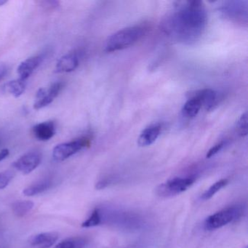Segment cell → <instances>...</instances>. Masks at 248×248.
I'll return each mask as SVG.
<instances>
[{
	"label": "cell",
	"instance_id": "25",
	"mask_svg": "<svg viewBox=\"0 0 248 248\" xmlns=\"http://www.w3.org/2000/svg\"><path fill=\"white\" fill-rule=\"evenodd\" d=\"M6 67L5 66H0V79H2L5 77V75H6Z\"/></svg>",
	"mask_w": 248,
	"mask_h": 248
},
{
	"label": "cell",
	"instance_id": "22",
	"mask_svg": "<svg viewBox=\"0 0 248 248\" xmlns=\"http://www.w3.org/2000/svg\"><path fill=\"white\" fill-rule=\"evenodd\" d=\"M15 177V172L12 170L3 171L0 172V189H4L9 185Z\"/></svg>",
	"mask_w": 248,
	"mask_h": 248
},
{
	"label": "cell",
	"instance_id": "16",
	"mask_svg": "<svg viewBox=\"0 0 248 248\" xmlns=\"http://www.w3.org/2000/svg\"><path fill=\"white\" fill-rule=\"evenodd\" d=\"M202 104L196 98H189L182 108L183 116L186 118L191 119L195 117L201 109Z\"/></svg>",
	"mask_w": 248,
	"mask_h": 248
},
{
	"label": "cell",
	"instance_id": "10",
	"mask_svg": "<svg viewBox=\"0 0 248 248\" xmlns=\"http://www.w3.org/2000/svg\"><path fill=\"white\" fill-rule=\"evenodd\" d=\"M56 124L54 122L47 121L39 123L33 127L32 133L34 137L42 141L50 140L56 134Z\"/></svg>",
	"mask_w": 248,
	"mask_h": 248
},
{
	"label": "cell",
	"instance_id": "13",
	"mask_svg": "<svg viewBox=\"0 0 248 248\" xmlns=\"http://www.w3.org/2000/svg\"><path fill=\"white\" fill-rule=\"evenodd\" d=\"M161 133V127L159 124L150 126L140 133L138 139V144L140 147L150 146L156 141Z\"/></svg>",
	"mask_w": 248,
	"mask_h": 248
},
{
	"label": "cell",
	"instance_id": "24",
	"mask_svg": "<svg viewBox=\"0 0 248 248\" xmlns=\"http://www.w3.org/2000/svg\"><path fill=\"white\" fill-rule=\"evenodd\" d=\"M10 155V151L8 149H3L0 152V162L6 159Z\"/></svg>",
	"mask_w": 248,
	"mask_h": 248
},
{
	"label": "cell",
	"instance_id": "23",
	"mask_svg": "<svg viewBox=\"0 0 248 248\" xmlns=\"http://www.w3.org/2000/svg\"><path fill=\"white\" fill-rule=\"evenodd\" d=\"M224 142L222 141L215 145L214 146H213V147L208 151V152L207 153V155H206V157L210 158L212 157V156H215L216 154L218 153V152L223 149V146H224Z\"/></svg>",
	"mask_w": 248,
	"mask_h": 248
},
{
	"label": "cell",
	"instance_id": "2",
	"mask_svg": "<svg viewBox=\"0 0 248 248\" xmlns=\"http://www.w3.org/2000/svg\"><path fill=\"white\" fill-rule=\"evenodd\" d=\"M146 32V28L142 26H135L120 30L110 36L106 43L107 53L124 50L140 40Z\"/></svg>",
	"mask_w": 248,
	"mask_h": 248
},
{
	"label": "cell",
	"instance_id": "26",
	"mask_svg": "<svg viewBox=\"0 0 248 248\" xmlns=\"http://www.w3.org/2000/svg\"><path fill=\"white\" fill-rule=\"evenodd\" d=\"M5 3H7V1H5V0H0V6H2Z\"/></svg>",
	"mask_w": 248,
	"mask_h": 248
},
{
	"label": "cell",
	"instance_id": "21",
	"mask_svg": "<svg viewBox=\"0 0 248 248\" xmlns=\"http://www.w3.org/2000/svg\"><path fill=\"white\" fill-rule=\"evenodd\" d=\"M238 134L242 137H245L248 135V113L241 116L236 125Z\"/></svg>",
	"mask_w": 248,
	"mask_h": 248
},
{
	"label": "cell",
	"instance_id": "11",
	"mask_svg": "<svg viewBox=\"0 0 248 248\" xmlns=\"http://www.w3.org/2000/svg\"><path fill=\"white\" fill-rule=\"evenodd\" d=\"M43 62V57L40 56L29 58L21 63L18 67V74L20 79L27 80L33 72L37 69Z\"/></svg>",
	"mask_w": 248,
	"mask_h": 248
},
{
	"label": "cell",
	"instance_id": "14",
	"mask_svg": "<svg viewBox=\"0 0 248 248\" xmlns=\"http://www.w3.org/2000/svg\"><path fill=\"white\" fill-rule=\"evenodd\" d=\"M52 185H53V181L51 180L49 178L43 179L27 187L24 190L23 193L27 197H33L47 191L52 186Z\"/></svg>",
	"mask_w": 248,
	"mask_h": 248
},
{
	"label": "cell",
	"instance_id": "17",
	"mask_svg": "<svg viewBox=\"0 0 248 248\" xmlns=\"http://www.w3.org/2000/svg\"><path fill=\"white\" fill-rule=\"evenodd\" d=\"M34 202L30 200H19L12 204L13 213L18 217H23L31 211L34 207Z\"/></svg>",
	"mask_w": 248,
	"mask_h": 248
},
{
	"label": "cell",
	"instance_id": "20",
	"mask_svg": "<svg viewBox=\"0 0 248 248\" xmlns=\"http://www.w3.org/2000/svg\"><path fill=\"white\" fill-rule=\"evenodd\" d=\"M101 222V212L99 209H95L90 217L82 223V227L91 228L98 226Z\"/></svg>",
	"mask_w": 248,
	"mask_h": 248
},
{
	"label": "cell",
	"instance_id": "19",
	"mask_svg": "<svg viewBox=\"0 0 248 248\" xmlns=\"http://www.w3.org/2000/svg\"><path fill=\"white\" fill-rule=\"evenodd\" d=\"M228 183H229V180L228 179H221L215 183L208 189L206 190V191L203 193L201 197L202 200H210L216 193L218 192L222 188H223L225 186L227 185Z\"/></svg>",
	"mask_w": 248,
	"mask_h": 248
},
{
	"label": "cell",
	"instance_id": "15",
	"mask_svg": "<svg viewBox=\"0 0 248 248\" xmlns=\"http://www.w3.org/2000/svg\"><path fill=\"white\" fill-rule=\"evenodd\" d=\"M27 87V80L17 79L9 81L5 84L4 89L8 93L14 95L15 98H19L25 92Z\"/></svg>",
	"mask_w": 248,
	"mask_h": 248
},
{
	"label": "cell",
	"instance_id": "3",
	"mask_svg": "<svg viewBox=\"0 0 248 248\" xmlns=\"http://www.w3.org/2000/svg\"><path fill=\"white\" fill-rule=\"evenodd\" d=\"M242 210L239 207H229L217 212L207 217L204 221V228L207 230L220 229L240 217Z\"/></svg>",
	"mask_w": 248,
	"mask_h": 248
},
{
	"label": "cell",
	"instance_id": "9",
	"mask_svg": "<svg viewBox=\"0 0 248 248\" xmlns=\"http://www.w3.org/2000/svg\"><path fill=\"white\" fill-rule=\"evenodd\" d=\"M79 57L77 53H68L58 61L55 73H69L74 72L79 66Z\"/></svg>",
	"mask_w": 248,
	"mask_h": 248
},
{
	"label": "cell",
	"instance_id": "8",
	"mask_svg": "<svg viewBox=\"0 0 248 248\" xmlns=\"http://www.w3.org/2000/svg\"><path fill=\"white\" fill-rule=\"evenodd\" d=\"M189 98H196L207 111L214 109L219 102L218 93L212 89H203L190 93Z\"/></svg>",
	"mask_w": 248,
	"mask_h": 248
},
{
	"label": "cell",
	"instance_id": "5",
	"mask_svg": "<svg viewBox=\"0 0 248 248\" xmlns=\"http://www.w3.org/2000/svg\"><path fill=\"white\" fill-rule=\"evenodd\" d=\"M89 143V139L82 138L72 141L60 143L53 149V158L57 162L66 160L88 146Z\"/></svg>",
	"mask_w": 248,
	"mask_h": 248
},
{
	"label": "cell",
	"instance_id": "12",
	"mask_svg": "<svg viewBox=\"0 0 248 248\" xmlns=\"http://www.w3.org/2000/svg\"><path fill=\"white\" fill-rule=\"evenodd\" d=\"M59 238V233L56 232H45L33 236L30 239V244L34 248H50Z\"/></svg>",
	"mask_w": 248,
	"mask_h": 248
},
{
	"label": "cell",
	"instance_id": "18",
	"mask_svg": "<svg viewBox=\"0 0 248 248\" xmlns=\"http://www.w3.org/2000/svg\"><path fill=\"white\" fill-rule=\"evenodd\" d=\"M86 245V240L84 238H69L58 244L54 248H83Z\"/></svg>",
	"mask_w": 248,
	"mask_h": 248
},
{
	"label": "cell",
	"instance_id": "7",
	"mask_svg": "<svg viewBox=\"0 0 248 248\" xmlns=\"http://www.w3.org/2000/svg\"><path fill=\"white\" fill-rule=\"evenodd\" d=\"M42 156L39 152H31L21 156L14 162L13 166L23 174L31 173L41 163Z\"/></svg>",
	"mask_w": 248,
	"mask_h": 248
},
{
	"label": "cell",
	"instance_id": "1",
	"mask_svg": "<svg viewBox=\"0 0 248 248\" xmlns=\"http://www.w3.org/2000/svg\"><path fill=\"white\" fill-rule=\"evenodd\" d=\"M207 23V13L200 1L186 2L167 18L163 29L172 38L186 44L197 41Z\"/></svg>",
	"mask_w": 248,
	"mask_h": 248
},
{
	"label": "cell",
	"instance_id": "6",
	"mask_svg": "<svg viewBox=\"0 0 248 248\" xmlns=\"http://www.w3.org/2000/svg\"><path fill=\"white\" fill-rule=\"evenodd\" d=\"M63 88V83L61 82H55L49 88L48 91L40 88L36 94V101L34 104V109H41L51 104L55 98L59 95Z\"/></svg>",
	"mask_w": 248,
	"mask_h": 248
},
{
	"label": "cell",
	"instance_id": "4",
	"mask_svg": "<svg viewBox=\"0 0 248 248\" xmlns=\"http://www.w3.org/2000/svg\"><path fill=\"white\" fill-rule=\"evenodd\" d=\"M194 181H195V178L192 177L174 178L163 184H161L156 188V193L159 197H165V198L174 197L186 191L193 185Z\"/></svg>",
	"mask_w": 248,
	"mask_h": 248
}]
</instances>
